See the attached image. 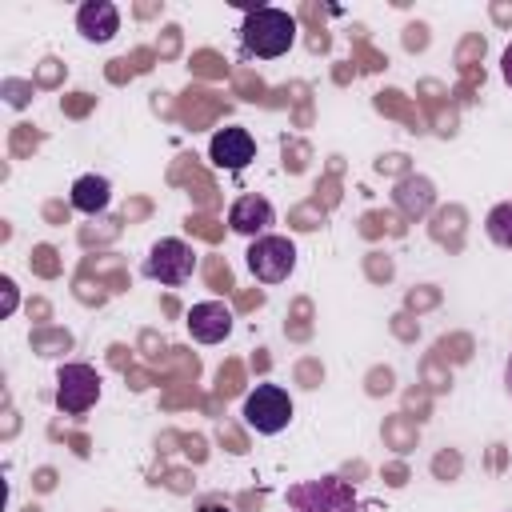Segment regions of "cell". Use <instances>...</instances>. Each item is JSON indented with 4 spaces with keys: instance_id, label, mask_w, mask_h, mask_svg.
Masks as SVG:
<instances>
[{
    "instance_id": "1",
    "label": "cell",
    "mask_w": 512,
    "mask_h": 512,
    "mask_svg": "<svg viewBox=\"0 0 512 512\" xmlns=\"http://www.w3.org/2000/svg\"><path fill=\"white\" fill-rule=\"evenodd\" d=\"M240 44H244V52L256 56V60H276V56H284V52L296 44V20H292L284 8L260 4V8H252V12L244 16V24H240Z\"/></svg>"
},
{
    "instance_id": "2",
    "label": "cell",
    "mask_w": 512,
    "mask_h": 512,
    "mask_svg": "<svg viewBox=\"0 0 512 512\" xmlns=\"http://www.w3.org/2000/svg\"><path fill=\"white\" fill-rule=\"evenodd\" d=\"M288 512H360L356 492L340 476H320V480H300L284 492Z\"/></svg>"
},
{
    "instance_id": "3",
    "label": "cell",
    "mask_w": 512,
    "mask_h": 512,
    "mask_svg": "<svg viewBox=\"0 0 512 512\" xmlns=\"http://www.w3.org/2000/svg\"><path fill=\"white\" fill-rule=\"evenodd\" d=\"M240 416L248 428H256L260 436H276L288 428L292 420V396L280 388V384H256L244 404H240Z\"/></svg>"
},
{
    "instance_id": "4",
    "label": "cell",
    "mask_w": 512,
    "mask_h": 512,
    "mask_svg": "<svg viewBox=\"0 0 512 512\" xmlns=\"http://www.w3.org/2000/svg\"><path fill=\"white\" fill-rule=\"evenodd\" d=\"M192 272H196V252H192V244H184L180 236L156 240V244L148 248V256H144V276L156 280V284L180 288V284L192 280Z\"/></svg>"
},
{
    "instance_id": "5",
    "label": "cell",
    "mask_w": 512,
    "mask_h": 512,
    "mask_svg": "<svg viewBox=\"0 0 512 512\" xmlns=\"http://www.w3.org/2000/svg\"><path fill=\"white\" fill-rule=\"evenodd\" d=\"M244 264L260 284H284L296 268V244L288 236H256L244 252Z\"/></svg>"
},
{
    "instance_id": "6",
    "label": "cell",
    "mask_w": 512,
    "mask_h": 512,
    "mask_svg": "<svg viewBox=\"0 0 512 512\" xmlns=\"http://www.w3.org/2000/svg\"><path fill=\"white\" fill-rule=\"evenodd\" d=\"M100 400V372L92 364H64L56 372V408L68 416H84Z\"/></svg>"
},
{
    "instance_id": "7",
    "label": "cell",
    "mask_w": 512,
    "mask_h": 512,
    "mask_svg": "<svg viewBox=\"0 0 512 512\" xmlns=\"http://www.w3.org/2000/svg\"><path fill=\"white\" fill-rule=\"evenodd\" d=\"M208 160H212L216 168H224V172L248 168V164L256 160V140H252V132L240 128V124L220 128V132L208 140Z\"/></svg>"
},
{
    "instance_id": "8",
    "label": "cell",
    "mask_w": 512,
    "mask_h": 512,
    "mask_svg": "<svg viewBox=\"0 0 512 512\" xmlns=\"http://www.w3.org/2000/svg\"><path fill=\"white\" fill-rule=\"evenodd\" d=\"M184 324H188V336L196 344H220L232 332V312L220 300H200V304L188 308V320Z\"/></svg>"
},
{
    "instance_id": "9",
    "label": "cell",
    "mask_w": 512,
    "mask_h": 512,
    "mask_svg": "<svg viewBox=\"0 0 512 512\" xmlns=\"http://www.w3.org/2000/svg\"><path fill=\"white\" fill-rule=\"evenodd\" d=\"M276 220V212H272V204L264 200V196H256V192H244V196H236L232 200V208H228V228L236 232V236H268V224Z\"/></svg>"
},
{
    "instance_id": "10",
    "label": "cell",
    "mask_w": 512,
    "mask_h": 512,
    "mask_svg": "<svg viewBox=\"0 0 512 512\" xmlns=\"http://www.w3.org/2000/svg\"><path fill=\"white\" fill-rule=\"evenodd\" d=\"M76 32H80L88 44H108V40L120 32V8L108 4V0H88V4H80V12H76Z\"/></svg>"
},
{
    "instance_id": "11",
    "label": "cell",
    "mask_w": 512,
    "mask_h": 512,
    "mask_svg": "<svg viewBox=\"0 0 512 512\" xmlns=\"http://www.w3.org/2000/svg\"><path fill=\"white\" fill-rule=\"evenodd\" d=\"M68 200H72V208H76V212L96 216V212H104V208H108V200H112V184H108L104 176L88 172V176H80V180L72 184Z\"/></svg>"
},
{
    "instance_id": "12",
    "label": "cell",
    "mask_w": 512,
    "mask_h": 512,
    "mask_svg": "<svg viewBox=\"0 0 512 512\" xmlns=\"http://www.w3.org/2000/svg\"><path fill=\"white\" fill-rule=\"evenodd\" d=\"M484 232H488V240H492V244L512 248V200L496 204V208L484 216Z\"/></svg>"
},
{
    "instance_id": "13",
    "label": "cell",
    "mask_w": 512,
    "mask_h": 512,
    "mask_svg": "<svg viewBox=\"0 0 512 512\" xmlns=\"http://www.w3.org/2000/svg\"><path fill=\"white\" fill-rule=\"evenodd\" d=\"M500 64H504V80H508V84H512V44H508V48H504V60H500Z\"/></svg>"
},
{
    "instance_id": "14",
    "label": "cell",
    "mask_w": 512,
    "mask_h": 512,
    "mask_svg": "<svg viewBox=\"0 0 512 512\" xmlns=\"http://www.w3.org/2000/svg\"><path fill=\"white\" fill-rule=\"evenodd\" d=\"M504 384H508V392H512V356H508V368H504Z\"/></svg>"
}]
</instances>
